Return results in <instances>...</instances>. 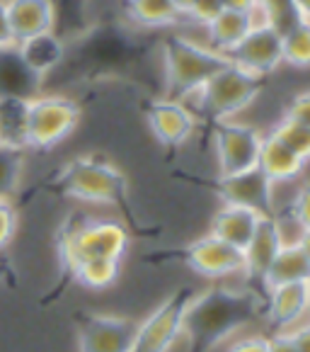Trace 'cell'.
Returning <instances> with one entry per match:
<instances>
[{"label": "cell", "mask_w": 310, "mask_h": 352, "mask_svg": "<svg viewBox=\"0 0 310 352\" xmlns=\"http://www.w3.org/2000/svg\"><path fill=\"white\" fill-rule=\"evenodd\" d=\"M284 117H289V120L298 122V124L310 126V88L300 90V93H296L294 98L289 100Z\"/></svg>", "instance_id": "obj_30"}, {"label": "cell", "mask_w": 310, "mask_h": 352, "mask_svg": "<svg viewBox=\"0 0 310 352\" xmlns=\"http://www.w3.org/2000/svg\"><path fill=\"white\" fill-rule=\"evenodd\" d=\"M221 6L226 10H240V12H259L264 8L259 0H221Z\"/></svg>", "instance_id": "obj_36"}, {"label": "cell", "mask_w": 310, "mask_h": 352, "mask_svg": "<svg viewBox=\"0 0 310 352\" xmlns=\"http://www.w3.org/2000/svg\"><path fill=\"white\" fill-rule=\"evenodd\" d=\"M272 136L281 141L284 146H289L294 153H298L303 161L310 163V126L298 124V122L281 117V122H276L274 129L269 131Z\"/></svg>", "instance_id": "obj_27"}, {"label": "cell", "mask_w": 310, "mask_h": 352, "mask_svg": "<svg viewBox=\"0 0 310 352\" xmlns=\"http://www.w3.org/2000/svg\"><path fill=\"white\" fill-rule=\"evenodd\" d=\"M262 214L252 212L248 207H238V204H221L218 212L211 219V231L226 243L235 245V248L245 250L248 243L252 241L254 231H257Z\"/></svg>", "instance_id": "obj_18"}, {"label": "cell", "mask_w": 310, "mask_h": 352, "mask_svg": "<svg viewBox=\"0 0 310 352\" xmlns=\"http://www.w3.org/2000/svg\"><path fill=\"white\" fill-rule=\"evenodd\" d=\"M15 49V36H12L10 22H8V0H0V54Z\"/></svg>", "instance_id": "obj_33"}, {"label": "cell", "mask_w": 310, "mask_h": 352, "mask_svg": "<svg viewBox=\"0 0 310 352\" xmlns=\"http://www.w3.org/2000/svg\"><path fill=\"white\" fill-rule=\"evenodd\" d=\"M259 12H264V8ZM259 12H240V10H226V8H223V10L204 27V32H206V44L211 49H216L218 54L228 56L232 49L243 42L245 34L252 30Z\"/></svg>", "instance_id": "obj_19"}, {"label": "cell", "mask_w": 310, "mask_h": 352, "mask_svg": "<svg viewBox=\"0 0 310 352\" xmlns=\"http://www.w3.org/2000/svg\"><path fill=\"white\" fill-rule=\"evenodd\" d=\"M284 36V66L308 71L310 68V22L294 17L289 27H281Z\"/></svg>", "instance_id": "obj_25"}, {"label": "cell", "mask_w": 310, "mask_h": 352, "mask_svg": "<svg viewBox=\"0 0 310 352\" xmlns=\"http://www.w3.org/2000/svg\"><path fill=\"white\" fill-rule=\"evenodd\" d=\"M139 318L112 314H83L78 318L80 352H131L139 336Z\"/></svg>", "instance_id": "obj_10"}, {"label": "cell", "mask_w": 310, "mask_h": 352, "mask_svg": "<svg viewBox=\"0 0 310 352\" xmlns=\"http://www.w3.org/2000/svg\"><path fill=\"white\" fill-rule=\"evenodd\" d=\"M264 131L250 122L226 120L213 124V153L218 175H235L257 168Z\"/></svg>", "instance_id": "obj_8"}, {"label": "cell", "mask_w": 310, "mask_h": 352, "mask_svg": "<svg viewBox=\"0 0 310 352\" xmlns=\"http://www.w3.org/2000/svg\"><path fill=\"white\" fill-rule=\"evenodd\" d=\"M126 245H129V233L124 223L114 219H85L75 226H68L58 243V255L63 267H71L78 260L90 258L121 260Z\"/></svg>", "instance_id": "obj_5"}, {"label": "cell", "mask_w": 310, "mask_h": 352, "mask_svg": "<svg viewBox=\"0 0 310 352\" xmlns=\"http://www.w3.org/2000/svg\"><path fill=\"white\" fill-rule=\"evenodd\" d=\"M291 214L296 217V221L303 228H310V180L300 182L298 190H296L294 199L289 202Z\"/></svg>", "instance_id": "obj_29"}, {"label": "cell", "mask_w": 310, "mask_h": 352, "mask_svg": "<svg viewBox=\"0 0 310 352\" xmlns=\"http://www.w3.org/2000/svg\"><path fill=\"white\" fill-rule=\"evenodd\" d=\"M228 63V56L218 54L208 44L194 42L189 36L172 34L163 44V76L167 98L189 102L208 78Z\"/></svg>", "instance_id": "obj_2"}, {"label": "cell", "mask_w": 310, "mask_h": 352, "mask_svg": "<svg viewBox=\"0 0 310 352\" xmlns=\"http://www.w3.org/2000/svg\"><path fill=\"white\" fill-rule=\"evenodd\" d=\"M126 15L145 30H167L184 20L175 0H126Z\"/></svg>", "instance_id": "obj_23"}, {"label": "cell", "mask_w": 310, "mask_h": 352, "mask_svg": "<svg viewBox=\"0 0 310 352\" xmlns=\"http://www.w3.org/2000/svg\"><path fill=\"white\" fill-rule=\"evenodd\" d=\"M262 76L228 58L226 66L218 73H213L208 78V83L189 102H194L191 104L194 112H202L213 124L226 120H238V114L245 112L262 95Z\"/></svg>", "instance_id": "obj_4"}, {"label": "cell", "mask_w": 310, "mask_h": 352, "mask_svg": "<svg viewBox=\"0 0 310 352\" xmlns=\"http://www.w3.org/2000/svg\"><path fill=\"white\" fill-rule=\"evenodd\" d=\"M228 352H269V336H245L228 347Z\"/></svg>", "instance_id": "obj_32"}, {"label": "cell", "mask_w": 310, "mask_h": 352, "mask_svg": "<svg viewBox=\"0 0 310 352\" xmlns=\"http://www.w3.org/2000/svg\"><path fill=\"white\" fill-rule=\"evenodd\" d=\"M228 58L262 78L272 76V73H276L284 66V36H281V27L274 17L269 15L267 8L257 17L252 30L245 34L243 42L228 54Z\"/></svg>", "instance_id": "obj_9"}, {"label": "cell", "mask_w": 310, "mask_h": 352, "mask_svg": "<svg viewBox=\"0 0 310 352\" xmlns=\"http://www.w3.org/2000/svg\"><path fill=\"white\" fill-rule=\"evenodd\" d=\"M269 352H298V350H296L289 333L279 331V333H272V336H269Z\"/></svg>", "instance_id": "obj_35"}, {"label": "cell", "mask_w": 310, "mask_h": 352, "mask_svg": "<svg viewBox=\"0 0 310 352\" xmlns=\"http://www.w3.org/2000/svg\"><path fill=\"white\" fill-rule=\"evenodd\" d=\"M298 245L303 248V253L308 255V260H310V228H303V233H300V239H298Z\"/></svg>", "instance_id": "obj_38"}, {"label": "cell", "mask_w": 310, "mask_h": 352, "mask_svg": "<svg viewBox=\"0 0 310 352\" xmlns=\"http://www.w3.org/2000/svg\"><path fill=\"white\" fill-rule=\"evenodd\" d=\"M145 124L160 146L180 148L194 136L199 117L189 102L165 95V98L150 100L145 104Z\"/></svg>", "instance_id": "obj_12"}, {"label": "cell", "mask_w": 310, "mask_h": 352, "mask_svg": "<svg viewBox=\"0 0 310 352\" xmlns=\"http://www.w3.org/2000/svg\"><path fill=\"white\" fill-rule=\"evenodd\" d=\"M177 255L191 272H197L199 277H206V280H223V277L243 275L245 272L243 250L221 241L213 233H206L202 239L191 241Z\"/></svg>", "instance_id": "obj_11"}, {"label": "cell", "mask_w": 310, "mask_h": 352, "mask_svg": "<svg viewBox=\"0 0 310 352\" xmlns=\"http://www.w3.org/2000/svg\"><path fill=\"white\" fill-rule=\"evenodd\" d=\"M15 56L27 76L34 80H44L51 76L66 58V42L56 32H44V34L29 36L25 42L15 44Z\"/></svg>", "instance_id": "obj_16"}, {"label": "cell", "mask_w": 310, "mask_h": 352, "mask_svg": "<svg viewBox=\"0 0 310 352\" xmlns=\"http://www.w3.org/2000/svg\"><path fill=\"white\" fill-rule=\"evenodd\" d=\"M259 3H262V6H267V0H259Z\"/></svg>", "instance_id": "obj_40"}, {"label": "cell", "mask_w": 310, "mask_h": 352, "mask_svg": "<svg viewBox=\"0 0 310 352\" xmlns=\"http://www.w3.org/2000/svg\"><path fill=\"white\" fill-rule=\"evenodd\" d=\"M264 316V294L252 289L211 287L197 292L184 314L182 338L187 352H211L226 338L235 336Z\"/></svg>", "instance_id": "obj_1"}, {"label": "cell", "mask_w": 310, "mask_h": 352, "mask_svg": "<svg viewBox=\"0 0 310 352\" xmlns=\"http://www.w3.org/2000/svg\"><path fill=\"white\" fill-rule=\"evenodd\" d=\"M56 185L66 197L88 204L119 207L129 195L124 170L102 155H78L68 161L58 173Z\"/></svg>", "instance_id": "obj_3"}, {"label": "cell", "mask_w": 310, "mask_h": 352, "mask_svg": "<svg viewBox=\"0 0 310 352\" xmlns=\"http://www.w3.org/2000/svg\"><path fill=\"white\" fill-rule=\"evenodd\" d=\"M197 287L191 285L177 287L163 304H158V309L141 321L131 352H170L172 345L182 338L187 306L197 296Z\"/></svg>", "instance_id": "obj_7"}, {"label": "cell", "mask_w": 310, "mask_h": 352, "mask_svg": "<svg viewBox=\"0 0 310 352\" xmlns=\"http://www.w3.org/2000/svg\"><path fill=\"white\" fill-rule=\"evenodd\" d=\"M289 6H291V12H294V17L310 22V0H289Z\"/></svg>", "instance_id": "obj_37"}, {"label": "cell", "mask_w": 310, "mask_h": 352, "mask_svg": "<svg viewBox=\"0 0 310 352\" xmlns=\"http://www.w3.org/2000/svg\"><path fill=\"white\" fill-rule=\"evenodd\" d=\"M8 22H10L15 44L25 42L29 36L53 30L56 6L53 0H8Z\"/></svg>", "instance_id": "obj_17"}, {"label": "cell", "mask_w": 310, "mask_h": 352, "mask_svg": "<svg viewBox=\"0 0 310 352\" xmlns=\"http://www.w3.org/2000/svg\"><path fill=\"white\" fill-rule=\"evenodd\" d=\"M17 231V209L10 197H0V250L10 245L12 236Z\"/></svg>", "instance_id": "obj_28"}, {"label": "cell", "mask_w": 310, "mask_h": 352, "mask_svg": "<svg viewBox=\"0 0 310 352\" xmlns=\"http://www.w3.org/2000/svg\"><path fill=\"white\" fill-rule=\"evenodd\" d=\"M294 340L296 350L298 352H310V316L305 321H300L298 326H294L291 331H286Z\"/></svg>", "instance_id": "obj_34"}, {"label": "cell", "mask_w": 310, "mask_h": 352, "mask_svg": "<svg viewBox=\"0 0 310 352\" xmlns=\"http://www.w3.org/2000/svg\"><path fill=\"white\" fill-rule=\"evenodd\" d=\"M296 282H310V260L298 243H284L272 267L267 270L262 287L267 292L272 287L296 285Z\"/></svg>", "instance_id": "obj_21"}, {"label": "cell", "mask_w": 310, "mask_h": 352, "mask_svg": "<svg viewBox=\"0 0 310 352\" xmlns=\"http://www.w3.org/2000/svg\"><path fill=\"white\" fill-rule=\"evenodd\" d=\"M308 161H303L298 153L289 148V146L281 144L276 136H272L267 131L262 141V151H259V161L257 168L269 177V180L279 185V182H294L303 175Z\"/></svg>", "instance_id": "obj_20"}, {"label": "cell", "mask_w": 310, "mask_h": 352, "mask_svg": "<svg viewBox=\"0 0 310 352\" xmlns=\"http://www.w3.org/2000/svg\"><path fill=\"white\" fill-rule=\"evenodd\" d=\"M308 292H310V282H308Z\"/></svg>", "instance_id": "obj_41"}, {"label": "cell", "mask_w": 310, "mask_h": 352, "mask_svg": "<svg viewBox=\"0 0 310 352\" xmlns=\"http://www.w3.org/2000/svg\"><path fill=\"white\" fill-rule=\"evenodd\" d=\"M68 270V275L78 282V285L88 287V289H107L121 275V260L112 258H90V260H78Z\"/></svg>", "instance_id": "obj_24"}, {"label": "cell", "mask_w": 310, "mask_h": 352, "mask_svg": "<svg viewBox=\"0 0 310 352\" xmlns=\"http://www.w3.org/2000/svg\"><path fill=\"white\" fill-rule=\"evenodd\" d=\"M274 182L269 180L259 168L235 175H218L216 192L223 204H238L248 207L262 217H272L276 209L274 202Z\"/></svg>", "instance_id": "obj_13"}, {"label": "cell", "mask_w": 310, "mask_h": 352, "mask_svg": "<svg viewBox=\"0 0 310 352\" xmlns=\"http://www.w3.org/2000/svg\"><path fill=\"white\" fill-rule=\"evenodd\" d=\"M177 10L182 12V17H187V12L191 10V6H194V0H175Z\"/></svg>", "instance_id": "obj_39"}, {"label": "cell", "mask_w": 310, "mask_h": 352, "mask_svg": "<svg viewBox=\"0 0 310 352\" xmlns=\"http://www.w3.org/2000/svg\"><path fill=\"white\" fill-rule=\"evenodd\" d=\"M80 124V104L68 95H32L27 112V151H49Z\"/></svg>", "instance_id": "obj_6"}, {"label": "cell", "mask_w": 310, "mask_h": 352, "mask_svg": "<svg viewBox=\"0 0 310 352\" xmlns=\"http://www.w3.org/2000/svg\"><path fill=\"white\" fill-rule=\"evenodd\" d=\"M221 10H223L221 0H194V6H191V10L187 12L184 20L197 22L199 27H206Z\"/></svg>", "instance_id": "obj_31"}, {"label": "cell", "mask_w": 310, "mask_h": 352, "mask_svg": "<svg viewBox=\"0 0 310 352\" xmlns=\"http://www.w3.org/2000/svg\"><path fill=\"white\" fill-rule=\"evenodd\" d=\"M27 148L0 144V197H10L25 173Z\"/></svg>", "instance_id": "obj_26"}, {"label": "cell", "mask_w": 310, "mask_h": 352, "mask_svg": "<svg viewBox=\"0 0 310 352\" xmlns=\"http://www.w3.org/2000/svg\"><path fill=\"white\" fill-rule=\"evenodd\" d=\"M32 95L0 93V144L27 148V112Z\"/></svg>", "instance_id": "obj_22"}, {"label": "cell", "mask_w": 310, "mask_h": 352, "mask_svg": "<svg viewBox=\"0 0 310 352\" xmlns=\"http://www.w3.org/2000/svg\"><path fill=\"white\" fill-rule=\"evenodd\" d=\"M264 316L269 326L274 328V333L291 331L300 321H305L310 316L308 282L272 287L264 292Z\"/></svg>", "instance_id": "obj_14"}, {"label": "cell", "mask_w": 310, "mask_h": 352, "mask_svg": "<svg viewBox=\"0 0 310 352\" xmlns=\"http://www.w3.org/2000/svg\"><path fill=\"white\" fill-rule=\"evenodd\" d=\"M284 248V236L279 231V223L274 221V217H262L257 231H254L252 241L248 243V248L243 250L245 255V272L250 285H257V289L264 294V275L272 267L274 258L279 255V250Z\"/></svg>", "instance_id": "obj_15"}]
</instances>
